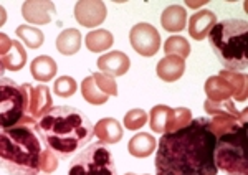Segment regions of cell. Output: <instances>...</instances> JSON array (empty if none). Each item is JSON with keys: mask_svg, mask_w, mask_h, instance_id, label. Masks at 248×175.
I'll use <instances>...</instances> for the list:
<instances>
[{"mask_svg": "<svg viewBox=\"0 0 248 175\" xmlns=\"http://www.w3.org/2000/svg\"><path fill=\"white\" fill-rule=\"evenodd\" d=\"M131 66L129 57L123 51H109L98 58V68L101 73L109 74V76H123L127 73Z\"/></svg>", "mask_w": 248, "mask_h": 175, "instance_id": "obj_12", "label": "cell"}, {"mask_svg": "<svg viewBox=\"0 0 248 175\" xmlns=\"http://www.w3.org/2000/svg\"><path fill=\"white\" fill-rule=\"evenodd\" d=\"M242 124V121L233 116H223V114H217V116H210L207 117V126L212 131L215 137L222 136V134L229 132V131L233 129L235 126Z\"/></svg>", "mask_w": 248, "mask_h": 175, "instance_id": "obj_26", "label": "cell"}, {"mask_svg": "<svg viewBox=\"0 0 248 175\" xmlns=\"http://www.w3.org/2000/svg\"><path fill=\"white\" fill-rule=\"evenodd\" d=\"M58 169V157L48 149H43L42 159H40V170L45 174H51Z\"/></svg>", "mask_w": 248, "mask_h": 175, "instance_id": "obj_34", "label": "cell"}, {"mask_svg": "<svg viewBox=\"0 0 248 175\" xmlns=\"http://www.w3.org/2000/svg\"><path fill=\"white\" fill-rule=\"evenodd\" d=\"M217 23V15L212 10H199L189 20V35L194 40H203L209 37L210 30Z\"/></svg>", "mask_w": 248, "mask_h": 175, "instance_id": "obj_13", "label": "cell"}, {"mask_svg": "<svg viewBox=\"0 0 248 175\" xmlns=\"http://www.w3.org/2000/svg\"><path fill=\"white\" fill-rule=\"evenodd\" d=\"M81 94H83V98H85V101H88L90 104H94V106L105 104L108 99H109L108 94H105L98 86H96L93 76H88V78L83 79V83H81Z\"/></svg>", "mask_w": 248, "mask_h": 175, "instance_id": "obj_27", "label": "cell"}, {"mask_svg": "<svg viewBox=\"0 0 248 175\" xmlns=\"http://www.w3.org/2000/svg\"><path fill=\"white\" fill-rule=\"evenodd\" d=\"M215 57L229 71L243 73L248 65V23L243 18L217 22L209 33Z\"/></svg>", "mask_w": 248, "mask_h": 175, "instance_id": "obj_4", "label": "cell"}, {"mask_svg": "<svg viewBox=\"0 0 248 175\" xmlns=\"http://www.w3.org/2000/svg\"><path fill=\"white\" fill-rule=\"evenodd\" d=\"M30 71H31V76L37 79V81L48 83L55 78V74L58 71L57 61L51 57H48V55H42V57H37L30 63Z\"/></svg>", "mask_w": 248, "mask_h": 175, "instance_id": "obj_17", "label": "cell"}, {"mask_svg": "<svg viewBox=\"0 0 248 175\" xmlns=\"http://www.w3.org/2000/svg\"><path fill=\"white\" fill-rule=\"evenodd\" d=\"M187 23V12L182 5H170L162 12L161 15V25L166 31H182L186 30Z\"/></svg>", "mask_w": 248, "mask_h": 175, "instance_id": "obj_16", "label": "cell"}, {"mask_svg": "<svg viewBox=\"0 0 248 175\" xmlns=\"http://www.w3.org/2000/svg\"><path fill=\"white\" fill-rule=\"evenodd\" d=\"M190 121H192L190 109H187V107H175V109H172V119H170L167 132H174V131L182 129V127H186Z\"/></svg>", "mask_w": 248, "mask_h": 175, "instance_id": "obj_30", "label": "cell"}, {"mask_svg": "<svg viewBox=\"0 0 248 175\" xmlns=\"http://www.w3.org/2000/svg\"><path fill=\"white\" fill-rule=\"evenodd\" d=\"M215 165L227 175H248L247 122L235 126L215 141Z\"/></svg>", "mask_w": 248, "mask_h": 175, "instance_id": "obj_5", "label": "cell"}, {"mask_svg": "<svg viewBox=\"0 0 248 175\" xmlns=\"http://www.w3.org/2000/svg\"><path fill=\"white\" fill-rule=\"evenodd\" d=\"M3 71H5V68L2 66V61H0V78H3Z\"/></svg>", "mask_w": 248, "mask_h": 175, "instance_id": "obj_38", "label": "cell"}, {"mask_svg": "<svg viewBox=\"0 0 248 175\" xmlns=\"http://www.w3.org/2000/svg\"><path fill=\"white\" fill-rule=\"evenodd\" d=\"M91 76H93L96 86H98L105 94H108V96H118V85H116L113 76L101 73V71H96V73H93Z\"/></svg>", "mask_w": 248, "mask_h": 175, "instance_id": "obj_33", "label": "cell"}, {"mask_svg": "<svg viewBox=\"0 0 248 175\" xmlns=\"http://www.w3.org/2000/svg\"><path fill=\"white\" fill-rule=\"evenodd\" d=\"M17 37L25 43L29 48H40L45 42V35H43L42 30L35 29V27H29V25H20L17 30Z\"/></svg>", "mask_w": 248, "mask_h": 175, "instance_id": "obj_29", "label": "cell"}, {"mask_svg": "<svg viewBox=\"0 0 248 175\" xmlns=\"http://www.w3.org/2000/svg\"><path fill=\"white\" fill-rule=\"evenodd\" d=\"M106 3L101 0H79L75 3V18L81 27L93 29L106 20Z\"/></svg>", "mask_w": 248, "mask_h": 175, "instance_id": "obj_10", "label": "cell"}, {"mask_svg": "<svg viewBox=\"0 0 248 175\" xmlns=\"http://www.w3.org/2000/svg\"><path fill=\"white\" fill-rule=\"evenodd\" d=\"M170 119H172V107L164 104L154 106L149 114V126L153 129V132L166 134L167 129H169Z\"/></svg>", "mask_w": 248, "mask_h": 175, "instance_id": "obj_23", "label": "cell"}, {"mask_svg": "<svg viewBox=\"0 0 248 175\" xmlns=\"http://www.w3.org/2000/svg\"><path fill=\"white\" fill-rule=\"evenodd\" d=\"M220 76H222L232 86V89H233V98L237 99V101H247V96H248L247 81H248V79H247L245 73L222 70V71H220Z\"/></svg>", "mask_w": 248, "mask_h": 175, "instance_id": "obj_24", "label": "cell"}, {"mask_svg": "<svg viewBox=\"0 0 248 175\" xmlns=\"http://www.w3.org/2000/svg\"><path fill=\"white\" fill-rule=\"evenodd\" d=\"M155 147H157V142H155L154 136L147 132H139L131 137L129 144H127V150L133 157L144 159L149 157L155 150Z\"/></svg>", "mask_w": 248, "mask_h": 175, "instance_id": "obj_18", "label": "cell"}, {"mask_svg": "<svg viewBox=\"0 0 248 175\" xmlns=\"http://www.w3.org/2000/svg\"><path fill=\"white\" fill-rule=\"evenodd\" d=\"M25 89V119L23 126H35L53 107L50 89L45 85H23Z\"/></svg>", "mask_w": 248, "mask_h": 175, "instance_id": "obj_8", "label": "cell"}, {"mask_svg": "<svg viewBox=\"0 0 248 175\" xmlns=\"http://www.w3.org/2000/svg\"><path fill=\"white\" fill-rule=\"evenodd\" d=\"M203 109L207 111V113L210 114V116H217V114H223V116H233L240 119L242 122H247V109L243 111H238L237 107H235L233 102L230 101V99H227V101H209L207 99L205 102H203Z\"/></svg>", "mask_w": 248, "mask_h": 175, "instance_id": "obj_21", "label": "cell"}, {"mask_svg": "<svg viewBox=\"0 0 248 175\" xmlns=\"http://www.w3.org/2000/svg\"><path fill=\"white\" fill-rule=\"evenodd\" d=\"M78 89V85L71 76H62L55 81L53 93L60 98H71Z\"/></svg>", "mask_w": 248, "mask_h": 175, "instance_id": "obj_31", "label": "cell"}, {"mask_svg": "<svg viewBox=\"0 0 248 175\" xmlns=\"http://www.w3.org/2000/svg\"><path fill=\"white\" fill-rule=\"evenodd\" d=\"M129 42L131 46L134 48L136 53L141 57L151 58L161 48V35L154 29L151 23L141 22L136 25L129 31Z\"/></svg>", "mask_w": 248, "mask_h": 175, "instance_id": "obj_9", "label": "cell"}, {"mask_svg": "<svg viewBox=\"0 0 248 175\" xmlns=\"http://www.w3.org/2000/svg\"><path fill=\"white\" fill-rule=\"evenodd\" d=\"M187 3H189V7H192V9H197V7H202L207 2H187Z\"/></svg>", "mask_w": 248, "mask_h": 175, "instance_id": "obj_37", "label": "cell"}, {"mask_svg": "<svg viewBox=\"0 0 248 175\" xmlns=\"http://www.w3.org/2000/svg\"><path fill=\"white\" fill-rule=\"evenodd\" d=\"M215 141L207 117H197L186 127L162 134L155 149V175H217Z\"/></svg>", "mask_w": 248, "mask_h": 175, "instance_id": "obj_1", "label": "cell"}, {"mask_svg": "<svg viewBox=\"0 0 248 175\" xmlns=\"http://www.w3.org/2000/svg\"><path fill=\"white\" fill-rule=\"evenodd\" d=\"M186 71V59L179 57H164L155 66V73L164 83H174L182 78Z\"/></svg>", "mask_w": 248, "mask_h": 175, "instance_id": "obj_15", "label": "cell"}, {"mask_svg": "<svg viewBox=\"0 0 248 175\" xmlns=\"http://www.w3.org/2000/svg\"><path fill=\"white\" fill-rule=\"evenodd\" d=\"M25 89L10 78H0V131L23 126Z\"/></svg>", "mask_w": 248, "mask_h": 175, "instance_id": "obj_7", "label": "cell"}, {"mask_svg": "<svg viewBox=\"0 0 248 175\" xmlns=\"http://www.w3.org/2000/svg\"><path fill=\"white\" fill-rule=\"evenodd\" d=\"M205 94L209 98V101H227L233 96V89L229 83L225 81L220 74L217 76H210L205 81Z\"/></svg>", "mask_w": 248, "mask_h": 175, "instance_id": "obj_20", "label": "cell"}, {"mask_svg": "<svg viewBox=\"0 0 248 175\" xmlns=\"http://www.w3.org/2000/svg\"><path fill=\"white\" fill-rule=\"evenodd\" d=\"M57 14V7L53 2H37V0H27L22 3V15L27 22L35 25H46L53 20Z\"/></svg>", "mask_w": 248, "mask_h": 175, "instance_id": "obj_11", "label": "cell"}, {"mask_svg": "<svg viewBox=\"0 0 248 175\" xmlns=\"http://www.w3.org/2000/svg\"><path fill=\"white\" fill-rule=\"evenodd\" d=\"M164 51H166L167 57H179L182 59H186L190 55V43L187 42L184 37H170L166 40L164 43Z\"/></svg>", "mask_w": 248, "mask_h": 175, "instance_id": "obj_28", "label": "cell"}, {"mask_svg": "<svg viewBox=\"0 0 248 175\" xmlns=\"http://www.w3.org/2000/svg\"><path fill=\"white\" fill-rule=\"evenodd\" d=\"M27 57H29V55H27V50L23 48L22 43L15 42V40H14V46H12V50L5 55V57L0 58V61H2V66L5 70L20 71L23 66H25Z\"/></svg>", "mask_w": 248, "mask_h": 175, "instance_id": "obj_25", "label": "cell"}, {"mask_svg": "<svg viewBox=\"0 0 248 175\" xmlns=\"http://www.w3.org/2000/svg\"><path fill=\"white\" fill-rule=\"evenodd\" d=\"M42 141L30 126L0 131V167L9 175H38Z\"/></svg>", "mask_w": 248, "mask_h": 175, "instance_id": "obj_3", "label": "cell"}, {"mask_svg": "<svg viewBox=\"0 0 248 175\" xmlns=\"http://www.w3.org/2000/svg\"><path fill=\"white\" fill-rule=\"evenodd\" d=\"M33 131L45 149L63 160L83 149L94 136L90 117L73 106H53Z\"/></svg>", "mask_w": 248, "mask_h": 175, "instance_id": "obj_2", "label": "cell"}, {"mask_svg": "<svg viewBox=\"0 0 248 175\" xmlns=\"http://www.w3.org/2000/svg\"><path fill=\"white\" fill-rule=\"evenodd\" d=\"M5 22H7V10L0 5V27L5 25Z\"/></svg>", "mask_w": 248, "mask_h": 175, "instance_id": "obj_36", "label": "cell"}, {"mask_svg": "<svg viewBox=\"0 0 248 175\" xmlns=\"http://www.w3.org/2000/svg\"><path fill=\"white\" fill-rule=\"evenodd\" d=\"M12 46H14V40H12L9 35L0 33V58L5 57V55L12 50Z\"/></svg>", "mask_w": 248, "mask_h": 175, "instance_id": "obj_35", "label": "cell"}, {"mask_svg": "<svg viewBox=\"0 0 248 175\" xmlns=\"http://www.w3.org/2000/svg\"><path fill=\"white\" fill-rule=\"evenodd\" d=\"M126 175H136V174H126Z\"/></svg>", "mask_w": 248, "mask_h": 175, "instance_id": "obj_39", "label": "cell"}, {"mask_svg": "<svg viewBox=\"0 0 248 175\" xmlns=\"http://www.w3.org/2000/svg\"><path fill=\"white\" fill-rule=\"evenodd\" d=\"M93 134L103 144H118L123 139V126L113 117L99 119L93 127Z\"/></svg>", "mask_w": 248, "mask_h": 175, "instance_id": "obj_14", "label": "cell"}, {"mask_svg": "<svg viewBox=\"0 0 248 175\" xmlns=\"http://www.w3.org/2000/svg\"><path fill=\"white\" fill-rule=\"evenodd\" d=\"M68 175H118V170L108 146L93 142L70 162Z\"/></svg>", "mask_w": 248, "mask_h": 175, "instance_id": "obj_6", "label": "cell"}, {"mask_svg": "<svg viewBox=\"0 0 248 175\" xmlns=\"http://www.w3.org/2000/svg\"><path fill=\"white\" fill-rule=\"evenodd\" d=\"M81 33L77 29H66L58 35L57 38V50L65 57L77 55L81 48Z\"/></svg>", "mask_w": 248, "mask_h": 175, "instance_id": "obj_19", "label": "cell"}, {"mask_svg": "<svg viewBox=\"0 0 248 175\" xmlns=\"http://www.w3.org/2000/svg\"><path fill=\"white\" fill-rule=\"evenodd\" d=\"M86 48L93 53H101V51H106L108 48H111L114 43V37L109 30L99 29V30H93L86 35L85 38Z\"/></svg>", "mask_w": 248, "mask_h": 175, "instance_id": "obj_22", "label": "cell"}, {"mask_svg": "<svg viewBox=\"0 0 248 175\" xmlns=\"http://www.w3.org/2000/svg\"><path fill=\"white\" fill-rule=\"evenodd\" d=\"M147 121H149V116L146 114V111L136 107V109H131L129 113H126L123 122H124V127H126V129L138 131V129H141Z\"/></svg>", "mask_w": 248, "mask_h": 175, "instance_id": "obj_32", "label": "cell"}]
</instances>
